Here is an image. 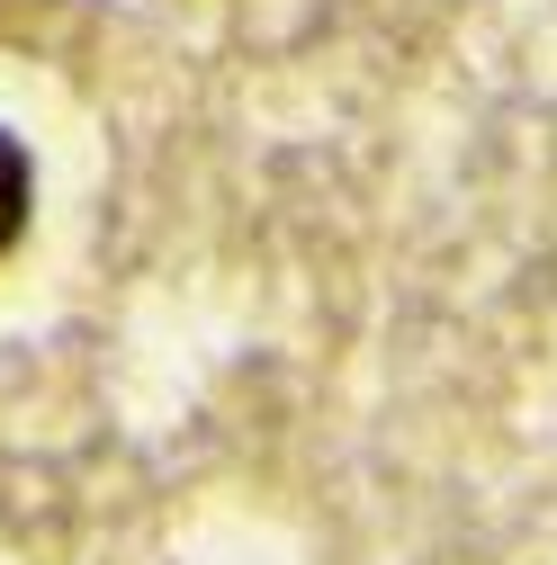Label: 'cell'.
Segmentation results:
<instances>
[{
    "mask_svg": "<svg viewBox=\"0 0 557 565\" xmlns=\"http://www.w3.org/2000/svg\"><path fill=\"white\" fill-rule=\"evenodd\" d=\"M28 216H36V153L19 145V126H0V260L28 243Z\"/></svg>",
    "mask_w": 557,
    "mask_h": 565,
    "instance_id": "6da1fadb",
    "label": "cell"
}]
</instances>
